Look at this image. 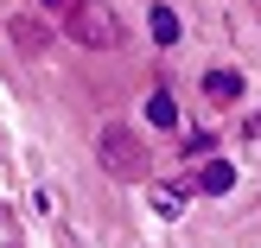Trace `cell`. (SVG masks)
<instances>
[{"mask_svg":"<svg viewBox=\"0 0 261 248\" xmlns=\"http://www.w3.org/2000/svg\"><path fill=\"white\" fill-rule=\"evenodd\" d=\"M64 32H70L76 45H89V51H115L121 45V19H115V7H102V0H76V7L64 13Z\"/></svg>","mask_w":261,"mask_h":248,"instance_id":"obj_1","label":"cell"},{"mask_svg":"<svg viewBox=\"0 0 261 248\" xmlns=\"http://www.w3.org/2000/svg\"><path fill=\"white\" fill-rule=\"evenodd\" d=\"M102 159H109L115 172L127 166V178H134V172H147V153H140V140L127 134V127H102Z\"/></svg>","mask_w":261,"mask_h":248,"instance_id":"obj_2","label":"cell"},{"mask_svg":"<svg viewBox=\"0 0 261 248\" xmlns=\"http://www.w3.org/2000/svg\"><path fill=\"white\" fill-rule=\"evenodd\" d=\"M229 185H236V166H229V159H211V166H198V178H191V191H211V198H223Z\"/></svg>","mask_w":261,"mask_h":248,"instance_id":"obj_3","label":"cell"},{"mask_svg":"<svg viewBox=\"0 0 261 248\" xmlns=\"http://www.w3.org/2000/svg\"><path fill=\"white\" fill-rule=\"evenodd\" d=\"M147 121L166 127V134L178 127V102H172V89H153V96H147Z\"/></svg>","mask_w":261,"mask_h":248,"instance_id":"obj_4","label":"cell"},{"mask_svg":"<svg viewBox=\"0 0 261 248\" xmlns=\"http://www.w3.org/2000/svg\"><path fill=\"white\" fill-rule=\"evenodd\" d=\"M204 96H211V102H236L242 96V76L236 70H211V76H204Z\"/></svg>","mask_w":261,"mask_h":248,"instance_id":"obj_5","label":"cell"},{"mask_svg":"<svg viewBox=\"0 0 261 248\" xmlns=\"http://www.w3.org/2000/svg\"><path fill=\"white\" fill-rule=\"evenodd\" d=\"M185 198H191V185H153V210H160V216H178Z\"/></svg>","mask_w":261,"mask_h":248,"instance_id":"obj_6","label":"cell"},{"mask_svg":"<svg viewBox=\"0 0 261 248\" xmlns=\"http://www.w3.org/2000/svg\"><path fill=\"white\" fill-rule=\"evenodd\" d=\"M147 19H153V38H160V45H178V13L172 7H153Z\"/></svg>","mask_w":261,"mask_h":248,"instance_id":"obj_7","label":"cell"},{"mask_svg":"<svg viewBox=\"0 0 261 248\" xmlns=\"http://www.w3.org/2000/svg\"><path fill=\"white\" fill-rule=\"evenodd\" d=\"M249 134H255V140H261V108H255V115H249Z\"/></svg>","mask_w":261,"mask_h":248,"instance_id":"obj_8","label":"cell"},{"mask_svg":"<svg viewBox=\"0 0 261 248\" xmlns=\"http://www.w3.org/2000/svg\"><path fill=\"white\" fill-rule=\"evenodd\" d=\"M45 7H58V0H45Z\"/></svg>","mask_w":261,"mask_h":248,"instance_id":"obj_9","label":"cell"}]
</instances>
